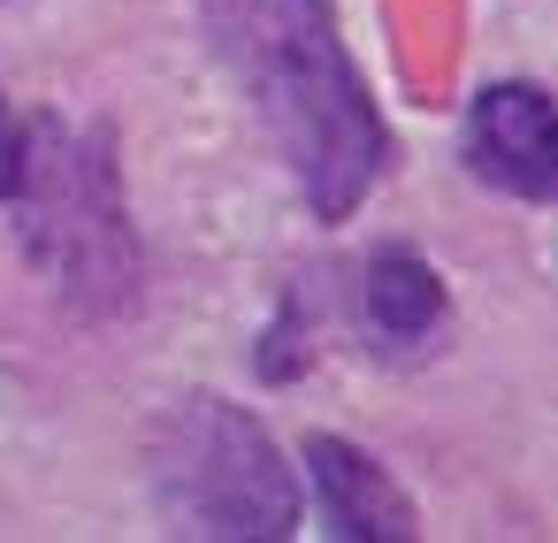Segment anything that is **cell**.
Segmentation results:
<instances>
[{"label": "cell", "instance_id": "cell-1", "mask_svg": "<svg viewBox=\"0 0 558 543\" xmlns=\"http://www.w3.org/2000/svg\"><path fill=\"white\" fill-rule=\"evenodd\" d=\"M199 32L260 116L299 207L314 222H352L390 177V123L344 47L337 0H199Z\"/></svg>", "mask_w": 558, "mask_h": 543}, {"label": "cell", "instance_id": "cell-2", "mask_svg": "<svg viewBox=\"0 0 558 543\" xmlns=\"http://www.w3.org/2000/svg\"><path fill=\"white\" fill-rule=\"evenodd\" d=\"M146 490L169 535H207V543H253V535L283 543L306 520L299 467L283 459L268 421H253L222 390H192L154 421Z\"/></svg>", "mask_w": 558, "mask_h": 543}, {"label": "cell", "instance_id": "cell-3", "mask_svg": "<svg viewBox=\"0 0 558 543\" xmlns=\"http://www.w3.org/2000/svg\"><path fill=\"white\" fill-rule=\"evenodd\" d=\"M39 276L77 314H123L138 299V230L123 200V161L100 123L39 116L24 146V184L9 200Z\"/></svg>", "mask_w": 558, "mask_h": 543}, {"label": "cell", "instance_id": "cell-4", "mask_svg": "<svg viewBox=\"0 0 558 543\" xmlns=\"http://www.w3.org/2000/svg\"><path fill=\"white\" fill-rule=\"evenodd\" d=\"M466 169L520 207H550L558 131H550V93L535 77H489L466 100Z\"/></svg>", "mask_w": 558, "mask_h": 543}, {"label": "cell", "instance_id": "cell-5", "mask_svg": "<svg viewBox=\"0 0 558 543\" xmlns=\"http://www.w3.org/2000/svg\"><path fill=\"white\" fill-rule=\"evenodd\" d=\"M299 482L314 490V512L329 535L344 543H413L421 535V512L413 497L390 482V467L375 451H360L352 436H306L299 444Z\"/></svg>", "mask_w": 558, "mask_h": 543}, {"label": "cell", "instance_id": "cell-6", "mask_svg": "<svg viewBox=\"0 0 558 543\" xmlns=\"http://www.w3.org/2000/svg\"><path fill=\"white\" fill-rule=\"evenodd\" d=\"M352 314H360V337L390 360H413L444 337L451 322V291L444 276L413 253V245H375L360 261V283H352Z\"/></svg>", "mask_w": 558, "mask_h": 543}, {"label": "cell", "instance_id": "cell-7", "mask_svg": "<svg viewBox=\"0 0 558 543\" xmlns=\"http://www.w3.org/2000/svg\"><path fill=\"white\" fill-rule=\"evenodd\" d=\"M24 146H32V123L9 108V85H0V207H9L16 184H24Z\"/></svg>", "mask_w": 558, "mask_h": 543}, {"label": "cell", "instance_id": "cell-8", "mask_svg": "<svg viewBox=\"0 0 558 543\" xmlns=\"http://www.w3.org/2000/svg\"><path fill=\"white\" fill-rule=\"evenodd\" d=\"M0 9H9V0H0Z\"/></svg>", "mask_w": 558, "mask_h": 543}]
</instances>
